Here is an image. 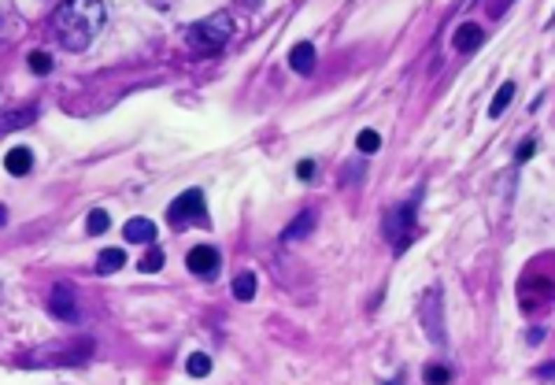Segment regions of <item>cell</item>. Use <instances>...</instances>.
Instances as JSON below:
<instances>
[{
    "mask_svg": "<svg viewBox=\"0 0 555 385\" xmlns=\"http://www.w3.org/2000/svg\"><path fill=\"white\" fill-rule=\"evenodd\" d=\"M4 223H8V208L0 204V226H4Z\"/></svg>",
    "mask_w": 555,
    "mask_h": 385,
    "instance_id": "cell-26",
    "label": "cell"
},
{
    "mask_svg": "<svg viewBox=\"0 0 555 385\" xmlns=\"http://www.w3.org/2000/svg\"><path fill=\"white\" fill-rule=\"evenodd\" d=\"M552 27H555V19H552Z\"/></svg>",
    "mask_w": 555,
    "mask_h": 385,
    "instance_id": "cell-27",
    "label": "cell"
},
{
    "mask_svg": "<svg viewBox=\"0 0 555 385\" xmlns=\"http://www.w3.org/2000/svg\"><path fill=\"white\" fill-rule=\"evenodd\" d=\"M93 356V341H74V349H63V352H34L30 359L34 363H85Z\"/></svg>",
    "mask_w": 555,
    "mask_h": 385,
    "instance_id": "cell-6",
    "label": "cell"
},
{
    "mask_svg": "<svg viewBox=\"0 0 555 385\" xmlns=\"http://www.w3.org/2000/svg\"><path fill=\"white\" fill-rule=\"evenodd\" d=\"M533 152H537V141H533V137H526L522 145H519V152H514V163H526L529 156H533Z\"/></svg>",
    "mask_w": 555,
    "mask_h": 385,
    "instance_id": "cell-24",
    "label": "cell"
},
{
    "mask_svg": "<svg viewBox=\"0 0 555 385\" xmlns=\"http://www.w3.org/2000/svg\"><path fill=\"white\" fill-rule=\"evenodd\" d=\"M185 370H189L192 378H208V374H211V359H208V352H192L189 363H185Z\"/></svg>",
    "mask_w": 555,
    "mask_h": 385,
    "instance_id": "cell-18",
    "label": "cell"
},
{
    "mask_svg": "<svg viewBox=\"0 0 555 385\" xmlns=\"http://www.w3.org/2000/svg\"><path fill=\"white\" fill-rule=\"evenodd\" d=\"M415 208H419V197L385 211V237H389V245L396 252H404L411 245V237H415Z\"/></svg>",
    "mask_w": 555,
    "mask_h": 385,
    "instance_id": "cell-3",
    "label": "cell"
},
{
    "mask_svg": "<svg viewBox=\"0 0 555 385\" xmlns=\"http://www.w3.org/2000/svg\"><path fill=\"white\" fill-rule=\"evenodd\" d=\"M37 119V108L27 104V108H15V111H0V134H11V130H22Z\"/></svg>",
    "mask_w": 555,
    "mask_h": 385,
    "instance_id": "cell-10",
    "label": "cell"
},
{
    "mask_svg": "<svg viewBox=\"0 0 555 385\" xmlns=\"http://www.w3.org/2000/svg\"><path fill=\"white\" fill-rule=\"evenodd\" d=\"M108 226H111L108 211H100V208H97V211H89V215H85V230H89V234H104Z\"/></svg>",
    "mask_w": 555,
    "mask_h": 385,
    "instance_id": "cell-20",
    "label": "cell"
},
{
    "mask_svg": "<svg viewBox=\"0 0 555 385\" xmlns=\"http://www.w3.org/2000/svg\"><path fill=\"white\" fill-rule=\"evenodd\" d=\"M185 267H189V274H197V278H211V274L218 271V248H211V245L189 248Z\"/></svg>",
    "mask_w": 555,
    "mask_h": 385,
    "instance_id": "cell-7",
    "label": "cell"
},
{
    "mask_svg": "<svg viewBox=\"0 0 555 385\" xmlns=\"http://www.w3.org/2000/svg\"><path fill=\"white\" fill-rule=\"evenodd\" d=\"M422 382L426 385H448L451 382V370L444 363H430V367H426V374H422Z\"/></svg>",
    "mask_w": 555,
    "mask_h": 385,
    "instance_id": "cell-19",
    "label": "cell"
},
{
    "mask_svg": "<svg viewBox=\"0 0 555 385\" xmlns=\"http://www.w3.org/2000/svg\"><path fill=\"white\" fill-rule=\"evenodd\" d=\"M30 71L34 74H48L52 71V56L48 52H30Z\"/></svg>",
    "mask_w": 555,
    "mask_h": 385,
    "instance_id": "cell-23",
    "label": "cell"
},
{
    "mask_svg": "<svg viewBox=\"0 0 555 385\" xmlns=\"http://www.w3.org/2000/svg\"><path fill=\"white\" fill-rule=\"evenodd\" d=\"M234 15H226V11H218V15H208L200 22H192L189 27V48L197 56H215L223 52L230 45V37H234Z\"/></svg>",
    "mask_w": 555,
    "mask_h": 385,
    "instance_id": "cell-2",
    "label": "cell"
},
{
    "mask_svg": "<svg viewBox=\"0 0 555 385\" xmlns=\"http://www.w3.org/2000/svg\"><path fill=\"white\" fill-rule=\"evenodd\" d=\"M289 67L296 71V74H311L315 71V45H307V41H300L289 52Z\"/></svg>",
    "mask_w": 555,
    "mask_h": 385,
    "instance_id": "cell-12",
    "label": "cell"
},
{
    "mask_svg": "<svg viewBox=\"0 0 555 385\" xmlns=\"http://www.w3.org/2000/svg\"><path fill=\"white\" fill-rule=\"evenodd\" d=\"M141 271H145V274L163 271V252H160V248H148L145 255H141Z\"/></svg>",
    "mask_w": 555,
    "mask_h": 385,
    "instance_id": "cell-21",
    "label": "cell"
},
{
    "mask_svg": "<svg viewBox=\"0 0 555 385\" xmlns=\"http://www.w3.org/2000/svg\"><path fill=\"white\" fill-rule=\"evenodd\" d=\"M234 297L237 300H252L255 297V274L252 271H244V274L234 278Z\"/></svg>",
    "mask_w": 555,
    "mask_h": 385,
    "instance_id": "cell-17",
    "label": "cell"
},
{
    "mask_svg": "<svg viewBox=\"0 0 555 385\" xmlns=\"http://www.w3.org/2000/svg\"><path fill=\"white\" fill-rule=\"evenodd\" d=\"M122 237L130 241V245H152V241H156V223L152 219H130L122 226Z\"/></svg>",
    "mask_w": 555,
    "mask_h": 385,
    "instance_id": "cell-9",
    "label": "cell"
},
{
    "mask_svg": "<svg viewBox=\"0 0 555 385\" xmlns=\"http://www.w3.org/2000/svg\"><path fill=\"white\" fill-rule=\"evenodd\" d=\"M552 370H555V367H552Z\"/></svg>",
    "mask_w": 555,
    "mask_h": 385,
    "instance_id": "cell-28",
    "label": "cell"
},
{
    "mask_svg": "<svg viewBox=\"0 0 555 385\" xmlns=\"http://www.w3.org/2000/svg\"><path fill=\"white\" fill-rule=\"evenodd\" d=\"M48 307H52V315L56 318H63V323H78V304H74V293H71V286H56L52 289V297H48Z\"/></svg>",
    "mask_w": 555,
    "mask_h": 385,
    "instance_id": "cell-8",
    "label": "cell"
},
{
    "mask_svg": "<svg viewBox=\"0 0 555 385\" xmlns=\"http://www.w3.org/2000/svg\"><path fill=\"white\" fill-rule=\"evenodd\" d=\"M104 22H108L104 0H63L59 11H56L52 30H56V41L63 48L82 52V48H89L100 37Z\"/></svg>",
    "mask_w": 555,
    "mask_h": 385,
    "instance_id": "cell-1",
    "label": "cell"
},
{
    "mask_svg": "<svg viewBox=\"0 0 555 385\" xmlns=\"http://www.w3.org/2000/svg\"><path fill=\"white\" fill-rule=\"evenodd\" d=\"M514 100V82H503L500 89H496V97H493V104H489V115L493 119H500L503 111H507V104Z\"/></svg>",
    "mask_w": 555,
    "mask_h": 385,
    "instance_id": "cell-15",
    "label": "cell"
},
{
    "mask_svg": "<svg viewBox=\"0 0 555 385\" xmlns=\"http://www.w3.org/2000/svg\"><path fill=\"white\" fill-rule=\"evenodd\" d=\"M296 174H300L304 182H307V178H315V160H300V163H296Z\"/></svg>",
    "mask_w": 555,
    "mask_h": 385,
    "instance_id": "cell-25",
    "label": "cell"
},
{
    "mask_svg": "<svg viewBox=\"0 0 555 385\" xmlns=\"http://www.w3.org/2000/svg\"><path fill=\"white\" fill-rule=\"evenodd\" d=\"M381 148V134L378 130H363L359 134V152H363V156H370V152H378Z\"/></svg>",
    "mask_w": 555,
    "mask_h": 385,
    "instance_id": "cell-22",
    "label": "cell"
},
{
    "mask_svg": "<svg viewBox=\"0 0 555 385\" xmlns=\"http://www.w3.org/2000/svg\"><path fill=\"white\" fill-rule=\"evenodd\" d=\"M311 226H315V211H300V219H293V226L286 230V241H296V237H304V234H311Z\"/></svg>",
    "mask_w": 555,
    "mask_h": 385,
    "instance_id": "cell-16",
    "label": "cell"
},
{
    "mask_svg": "<svg viewBox=\"0 0 555 385\" xmlns=\"http://www.w3.org/2000/svg\"><path fill=\"white\" fill-rule=\"evenodd\" d=\"M122 263H126V252H119V248H104V252H100V260H97V274H115Z\"/></svg>",
    "mask_w": 555,
    "mask_h": 385,
    "instance_id": "cell-14",
    "label": "cell"
},
{
    "mask_svg": "<svg viewBox=\"0 0 555 385\" xmlns=\"http://www.w3.org/2000/svg\"><path fill=\"white\" fill-rule=\"evenodd\" d=\"M441 289H426L422 293V312H419V318H422V326H426V333H430V341L433 344H444V326H441Z\"/></svg>",
    "mask_w": 555,
    "mask_h": 385,
    "instance_id": "cell-5",
    "label": "cell"
},
{
    "mask_svg": "<svg viewBox=\"0 0 555 385\" xmlns=\"http://www.w3.org/2000/svg\"><path fill=\"white\" fill-rule=\"evenodd\" d=\"M482 41H485V34H482V27H474V22H463V27L456 30V48L459 52H474V48H482Z\"/></svg>",
    "mask_w": 555,
    "mask_h": 385,
    "instance_id": "cell-13",
    "label": "cell"
},
{
    "mask_svg": "<svg viewBox=\"0 0 555 385\" xmlns=\"http://www.w3.org/2000/svg\"><path fill=\"white\" fill-rule=\"evenodd\" d=\"M167 215H171L174 230H182V226H211L208 223V204H204L200 189H185L182 197L167 208Z\"/></svg>",
    "mask_w": 555,
    "mask_h": 385,
    "instance_id": "cell-4",
    "label": "cell"
},
{
    "mask_svg": "<svg viewBox=\"0 0 555 385\" xmlns=\"http://www.w3.org/2000/svg\"><path fill=\"white\" fill-rule=\"evenodd\" d=\"M4 167H8V174H15V178H22V174H30V167H34V152L27 148V145H15L4 156Z\"/></svg>",
    "mask_w": 555,
    "mask_h": 385,
    "instance_id": "cell-11",
    "label": "cell"
}]
</instances>
